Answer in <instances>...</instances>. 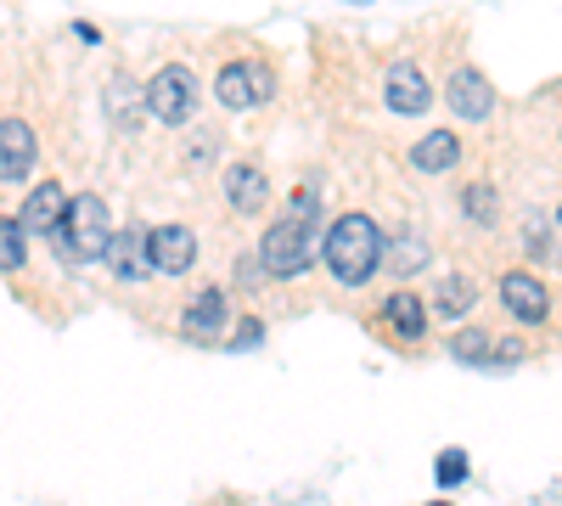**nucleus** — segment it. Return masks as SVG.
Segmentation results:
<instances>
[{"instance_id": "nucleus-1", "label": "nucleus", "mask_w": 562, "mask_h": 506, "mask_svg": "<svg viewBox=\"0 0 562 506\" xmlns=\"http://www.w3.org/2000/svg\"><path fill=\"white\" fill-rule=\"evenodd\" d=\"M315 225H321V198L304 187L288 209L270 220V232L259 243V270L281 276V282H288V276H304L310 259H315Z\"/></svg>"}, {"instance_id": "nucleus-2", "label": "nucleus", "mask_w": 562, "mask_h": 506, "mask_svg": "<svg viewBox=\"0 0 562 506\" xmlns=\"http://www.w3.org/2000/svg\"><path fill=\"white\" fill-rule=\"evenodd\" d=\"M326 270L338 276L344 288H366L371 276H378V265H383V232H378V220L371 214H344L333 232H326Z\"/></svg>"}, {"instance_id": "nucleus-3", "label": "nucleus", "mask_w": 562, "mask_h": 506, "mask_svg": "<svg viewBox=\"0 0 562 506\" xmlns=\"http://www.w3.org/2000/svg\"><path fill=\"white\" fill-rule=\"evenodd\" d=\"M108 243H113V225H108V203L97 192L85 198H68V214H63V232H57V248L63 259H108Z\"/></svg>"}, {"instance_id": "nucleus-4", "label": "nucleus", "mask_w": 562, "mask_h": 506, "mask_svg": "<svg viewBox=\"0 0 562 506\" xmlns=\"http://www.w3.org/2000/svg\"><path fill=\"white\" fill-rule=\"evenodd\" d=\"M147 113L158 119V124H186L198 113V74L186 68V63H169V68H158L153 74V85H147Z\"/></svg>"}, {"instance_id": "nucleus-5", "label": "nucleus", "mask_w": 562, "mask_h": 506, "mask_svg": "<svg viewBox=\"0 0 562 506\" xmlns=\"http://www.w3.org/2000/svg\"><path fill=\"white\" fill-rule=\"evenodd\" d=\"M270 90H276V79H270L265 63H225L220 79H214V102L231 108V113H248V108L270 102Z\"/></svg>"}, {"instance_id": "nucleus-6", "label": "nucleus", "mask_w": 562, "mask_h": 506, "mask_svg": "<svg viewBox=\"0 0 562 506\" xmlns=\"http://www.w3.org/2000/svg\"><path fill=\"white\" fill-rule=\"evenodd\" d=\"M501 304L518 327H540V321L551 315V293H546V282L535 270H506L501 276Z\"/></svg>"}, {"instance_id": "nucleus-7", "label": "nucleus", "mask_w": 562, "mask_h": 506, "mask_svg": "<svg viewBox=\"0 0 562 506\" xmlns=\"http://www.w3.org/2000/svg\"><path fill=\"white\" fill-rule=\"evenodd\" d=\"M147 254H153V270L158 276H186L198 259V237L186 225H153L147 232Z\"/></svg>"}, {"instance_id": "nucleus-8", "label": "nucleus", "mask_w": 562, "mask_h": 506, "mask_svg": "<svg viewBox=\"0 0 562 506\" xmlns=\"http://www.w3.org/2000/svg\"><path fill=\"white\" fill-rule=\"evenodd\" d=\"M63 214H68V192L57 187V180H45V187L29 192L18 225H23V237H57L63 232Z\"/></svg>"}, {"instance_id": "nucleus-9", "label": "nucleus", "mask_w": 562, "mask_h": 506, "mask_svg": "<svg viewBox=\"0 0 562 506\" xmlns=\"http://www.w3.org/2000/svg\"><path fill=\"white\" fill-rule=\"evenodd\" d=\"M378 321H383L400 344H422V338H428V304H422L411 288H394V293L383 299Z\"/></svg>"}, {"instance_id": "nucleus-10", "label": "nucleus", "mask_w": 562, "mask_h": 506, "mask_svg": "<svg viewBox=\"0 0 562 506\" xmlns=\"http://www.w3.org/2000/svg\"><path fill=\"white\" fill-rule=\"evenodd\" d=\"M445 97H450V108H456L461 119H473V124L495 113V85H490L479 68H456L450 85H445Z\"/></svg>"}, {"instance_id": "nucleus-11", "label": "nucleus", "mask_w": 562, "mask_h": 506, "mask_svg": "<svg viewBox=\"0 0 562 506\" xmlns=\"http://www.w3.org/2000/svg\"><path fill=\"white\" fill-rule=\"evenodd\" d=\"M383 97H389V108H394V113L416 119V113H428L434 90H428V79H422V68H416V63H394V68H389V85H383Z\"/></svg>"}, {"instance_id": "nucleus-12", "label": "nucleus", "mask_w": 562, "mask_h": 506, "mask_svg": "<svg viewBox=\"0 0 562 506\" xmlns=\"http://www.w3.org/2000/svg\"><path fill=\"white\" fill-rule=\"evenodd\" d=\"M34 169V130L23 119H0V180H29Z\"/></svg>"}, {"instance_id": "nucleus-13", "label": "nucleus", "mask_w": 562, "mask_h": 506, "mask_svg": "<svg viewBox=\"0 0 562 506\" xmlns=\"http://www.w3.org/2000/svg\"><path fill=\"white\" fill-rule=\"evenodd\" d=\"M108 270L119 276V282H140V276L153 270V254H147V232H113V243H108Z\"/></svg>"}, {"instance_id": "nucleus-14", "label": "nucleus", "mask_w": 562, "mask_h": 506, "mask_svg": "<svg viewBox=\"0 0 562 506\" xmlns=\"http://www.w3.org/2000/svg\"><path fill=\"white\" fill-rule=\"evenodd\" d=\"M225 198L237 214H259L270 203V187H265V169L259 164H231L225 169Z\"/></svg>"}, {"instance_id": "nucleus-15", "label": "nucleus", "mask_w": 562, "mask_h": 506, "mask_svg": "<svg viewBox=\"0 0 562 506\" xmlns=\"http://www.w3.org/2000/svg\"><path fill=\"white\" fill-rule=\"evenodd\" d=\"M411 164H416L422 175H450V169L461 164V135H456V130H428V135L411 147Z\"/></svg>"}, {"instance_id": "nucleus-16", "label": "nucleus", "mask_w": 562, "mask_h": 506, "mask_svg": "<svg viewBox=\"0 0 562 506\" xmlns=\"http://www.w3.org/2000/svg\"><path fill=\"white\" fill-rule=\"evenodd\" d=\"M186 333H198V338H214V333H225V321H231V299H225V288H203L192 304H186Z\"/></svg>"}, {"instance_id": "nucleus-17", "label": "nucleus", "mask_w": 562, "mask_h": 506, "mask_svg": "<svg viewBox=\"0 0 562 506\" xmlns=\"http://www.w3.org/2000/svg\"><path fill=\"white\" fill-rule=\"evenodd\" d=\"M450 360H461V366H495L501 344L484 327H461V333H450Z\"/></svg>"}, {"instance_id": "nucleus-18", "label": "nucleus", "mask_w": 562, "mask_h": 506, "mask_svg": "<svg viewBox=\"0 0 562 506\" xmlns=\"http://www.w3.org/2000/svg\"><path fill=\"white\" fill-rule=\"evenodd\" d=\"M434 310L445 321H461L467 310H473V282L467 276H439V288H434Z\"/></svg>"}, {"instance_id": "nucleus-19", "label": "nucleus", "mask_w": 562, "mask_h": 506, "mask_svg": "<svg viewBox=\"0 0 562 506\" xmlns=\"http://www.w3.org/2000/svg\"><path fill=\"white\" fill-rule=\"evenodd\" d=\"M461 209H467V220L495 225V214H501V198H495V187H490V180H467V187H461Z\"/></svg>"}, {"instance_id": "nucleus-20", "label": "nucleus", "mask_w": 562, "mask_h": 506, "mask_svg": "<svg viewBox=\"0 0 562 506\" xmlns=\"http://www.w3.org/2000/svg\"><path fill=\"white\" fill-rule=\"evenodd\" d=\"M23 259H29L23 225L18 220H0V270H23Z\"/></svg>"}, {"instance_id": "nucleus-21", "label": "nucleus", "mask_w": 562, "mask_h": 506, "mask_svg": "<svg viewBox=\"0 0 562 506\" xmlns=\"http://www.w3.org/2000/svg\"><path fill=\"white\" fill-rule=\"evenodd\" d=\"M422 265H428V243H422V237H400V243H394V270L411 276V270H422Z\"/></svg>"}, {"instance_id": "nucleus-22", "label": "nucleus", "mask_w": 562, "mask_h": 506, "mask_svg": "<svg viewBox=\"0 0 562 506\" xmlns=\"http://www.w3.org/2000/svg\"><path fill=\"white\" fill-rule=\"evenodd\" d=\"M434 479H439L445 490H456V484L467 479V450H445L439 462H434Z\"/></svg>"}, {"instance_id": "nucleus-23", "label": "nucleus", "mask_w": 562, "mask_h": 506, "mask_svg": "<svg viewBox=\"0 0 562 506\" xmlns=\"http://www.w3.org/2000/svg\"><path fill=\"white\" fill-rule=\"evenodd\" d=\"M237 282H243V288H259V282H265V270H259V259H243V265H237Z\"/></svg>"}, {"instance_id": "nucleus-24", "label": "nucleus", "mask_w": 562, "mask_h": 506, "mask_svg": "<svg viewBox=\"0 0 562 506\" xmlns=\"http://www.w3.org/2000/svg\"><path fill=\"white\" fill-rule=\"evenodd\" d=\"M231 344H237V349L259 344V321H243V327H237V338H231Z\"/></svg>"}, {"instance_id": "nucleus-25", "label": "nucleus", "mask_w": 562, "mask_h": 506, "mask_svg": "<svg viewBox=\"0 0 562 506\" xmlns=\"http://www.w3.org/2000/svg\"><path fill=\"white\" fill-rule=\"evenodd\" d=\"M529 254H540V259H546V254H551V237H546V232H540V225H535V232H529Z\"/></svg>"}, {"instance_id": "nucleus-26", "label": "nucleus", "mask_w": 562, "mask_h": 506, "mask_svg": "<svg viewBox=\"0 0 562 506\" xmlns=\"http://www.w3.org/2000/svg\"><path fill=\"white\" fill-rule=\"evenodd\" d=\"M434 506H445V501H434Z\"/></svg>"}]
</instances>
